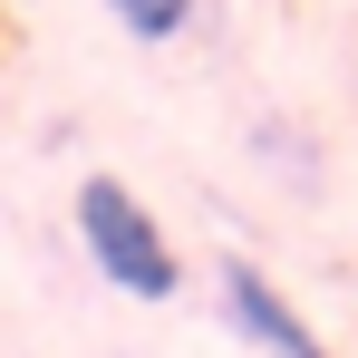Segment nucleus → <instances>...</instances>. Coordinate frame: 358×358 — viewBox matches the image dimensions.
I'll return each instance as SVG.
<instances>
[{
	"mask_svg": "<svg viewBox=\"0 0 358 358\" xmlns=\"http://www.w3.org/2000/svg\"><path fill=\"white\" fill-rule=\"evenodd\" d=\"M223 320H233V339H252V349H271V358H320V329L252 262H223Z\"/></svg>",
	"mask_w": 358,
	"mask_h": 358,
	"instance_id": "f03ea898",
	"label": "nucleus"
},
{
	"mask_svg": "<svg viewBox=\"0 0 358 358\" xmlns=\"http://www.w3.org/2000/svg\"><path fill=\"white\" fill-rule=\"evenodd\" d=\"M78 252H87L126 300H175L184 291V262H175V242H165V223H155L117 175H78Z\"/></svg>",
	"mask_w": 358,
	"mask_h": 358,
	"instance_id": "f257e3e1",
	"label": "nucleus"
},
{
	"mask_svg": "<svg viewBox=\"0 0 358 358\" xmlns=\"http://www.w3.org/2000/svg\"><path fill=\"white\" fill-rule=\"evenodd\" d=\"M117 10L126 39H145V49H165V39H184V20H194V0H107Z\"/></svg>",
	"mask_w": 358,
	"mask_h": 358,
	"instance_id": "7ed1b4c3",
	"label": "nucleus"
}]
</instances>
